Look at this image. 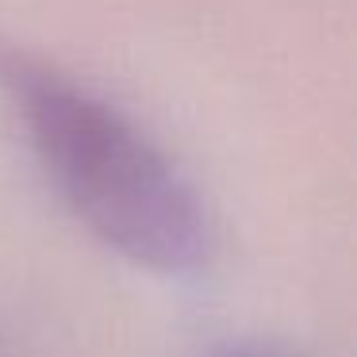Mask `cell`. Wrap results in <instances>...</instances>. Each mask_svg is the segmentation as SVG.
Wrapping results in <instances>:
<instances>
[{
    "instance_id": "obj_1",
    "label": "cell",
    "mask_w": 357,
    "mask_h": 357,
    "mask_svg": "<svg viewBox=\"0 0 357 357\" xmlns=\"http://www.w3.org/2000/svg\"><path fill=\"white\" fill-rule=\"evenodd\" d=\"M0 89L93 234L146 269L188 273L208 261L211 223L200 192L123 108L8 39H0Z\"/></svg>"
},
{
    "instance_id": "obj_2",
    "label": "cell",
    "mask_w": 357,
    "mask_h": 357,
    "mask_svg": "<svg viewBox=\"0 0 357 357\" xmlns=\"http://www.w3.org/2000/svg\"><path fill=\"white\" fill-rule=\"evenodd\" d=\"M219 357H300L288 346H273V342H242V346L223 349Z\"/></svg>"
}]
</instances>
